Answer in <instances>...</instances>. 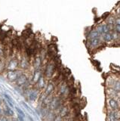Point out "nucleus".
I'll return each instance as SVG.
<instances>
[{
  "mask_svg": "<svg viewBox=\"0 0 120 121\" xmlns=\"http://www.w3.org/2000/svg\"><path fill=\"white\" fill-rule=\"evenodd\" d=\"M57 66H58L57 64H56L52 60H49V61L46 64L44 72H43L45 77L48 79H51V77H53V75L56 70V67H57Z\"/></svg>",
  "mask_w": 120,
  "mask_h": 121,
  "instance_id": "nucleus-1",
  "label": "nucleus"
},
{
  "mask_svg": "<svg viewBox=\"0 0 120 121\" xmlns=\"http://www.w3.org/2000/svg\"><path fill=\"white\" fill-rule=\"evenodd\" d=\"M19 67V59L16 57L11 58L6 64L7 70H17Z\"/></svg>",
  "mask_w": 120,
  "mask_h": 121,
  "instance_id": "nucleus-2",
  "label": "nucleus"
},
{
  "mask_svg": "<svg viewBox=\"0 0 120 121\" xmlns=\"http://www.w3.org/2000/svg\"><path fill=\"white\" fill-rule=\"evenodd\" d=\"M39 95H40V91L39 89H37L36 88L33 89H29L27 91L28 100L29 101H36V100H38Z\"/></svg>",
  "mask_w": 120,
  "mask_h": 121,
  "instance_id": "nucleus-3",
  "label": "nucleus"
},
{
  "mask_svg": "<svg viewBox=\"0 0 120 121\" xmlns=\"http://www.w3.org/2000/svg\"><path fill=\"white\" fill-rule=\"evenodd\" d=\"M21 73V72L19 70H7L6 73V77L7 79L10 82H15Z\"/></svg>",
  "mask_w": 120,
  "mask_h": 121,
  "instance_id": "nucleus-4",
  "label": "nucleus"
},
{
  "mask_svg": "<svg viewBox=\"0 0 120 121\" xmlns=\"http://www.w3.org/2000/svg\"><path fill=\"white\" fill-rule=\"evenodd\" d=\"M29 67V58L28 57L24 55L23 56H21V59L19 60V68L21 70H27Z\"/></svg>",
  "mask_w": 120,
  "mask_h": 121,
  "instance_id": "nucleus-5",
  "label": "nucleus"
},
{
  "mask_svg": "<svg viewBox=\"0 0 120 121\" xmlns=\"http://www.w3.org/2000/svg\"><path fill=\"white\" fill-rule=\"evenodd\" d=\"M28 82V77L27 76L25 73H21L20 74V76L18 77V78L17 79V80L15 81V83L17 87H24V86H26Z\"/></svg>",
  "mask_w": 120,
  "mask_h": 121,
  "instance_id": "nucleus-6",
  "label": "nucleus"
},
{
  "mask_svg": "<svg viewBox=\"0 0 120 121\" xmlns=\"http://www.w3.org/2000/svg\"><path fill=\"white\" fill-rule=\"evenodd\" d=\"M54 89H55V84L53 81L51 80L47 83V85L46 86V88H45L43 92L46 94L47 96H48V95H52V93L54 92Z\"/></svg>",
  "mask_w": 120,
  "mask_h": 121,
  "instance_id": "nucleus-7",
  "label": "nucleus"
},
{
  "mask_svg": "<svg viewBox=\"0 0 120 121\" xmlns=\"http://www.w3.org/2000/svg\"><path fill=\"white\" fill-rule=\"evenodd\" d=\"M42 62L43 60L40 57V55H36L34 57V60H33V66L34 70H40L42 66Z\"/></svg>",
  "mask_w": 120,
  "mask_h": 121,
  "instance_id": "nucleus-8",
  "label": "nucleus"
},
{
  "mask_svg": "<svg viewBox=\"0 0 120 121\" xmlns=\"http://www.w3.org/2000/svg\"><path fill=\"white\" fill-rule=\"evenodd\" d=\"M43 74V72L42 70H34L33 73V75H32V78H31V81L33 84H36L38 82L39 79H40L41 76Z\"/></svg>",
  "mask_w": 120,
  "mask_h": 121,
  "instance_id": "nucleus-9",
  "label": "nucleus"
},
{
  "mask_svg": "<svg viewBox=\"0 0 120 121\" xmlns=\"http://www.w3.org/2000/svg\"><path fill=\"white\" fill-rule=\"evenodd\" d=\"M46 78L45 77L44 74H42L41 76L40 79H39L38 82L36 83V89H39V91H42V90H44L45 88H46Z\"/></svg>",
  "mask_w": 120,
  "mask_h": 121,
  "instance_id": "nucleus-10",
  "label": "nucleus"
},
{
  "mask_svg": "<svg viewBox=\"0 0 120 121\" xmlns=\"http://www.w3.org/2000/svg\"><path fill=\"white\" fill-rule=\"evenodd\" d=\"M69 114V108L67 106H62V107L60 108L59 111V116L61 117V118H65L66 117H67Z\"/></svg>",
  "mask_w": 120,
  "mask_h": 121,
  "instance_id": "nucleus-11",
  "label": "nucleus"
},
{
  "mask_svg": "<svg viewBox=\"0 0 120 121\" xmlns=\"http://www.w3.org/2000/svg\"><path fill=\"white\" fill-rule=\"evenodd\" d=\"M88 42V44H89L90 47L96 48L97 46H98L99 44L100 43V37H99V38H96V39H89Z\"/></svg>",
  "mask_w": 120,
  "mask_h": 121,
  "instance_id": "nucleus-12",
  "label": "nucleus"
},
{
  "mask_svg": "<svg viewBox=\"0 0 120 121\" xmlns=\"http://www.w3.org/2000/svg\"><path fill=\"white\" fill-rule=\"evenodd\" d=\"M108 103H109V104H110V107L112 108V110H113V111L118 110V108H119L118 102L116 101V100H115L114 98H110V99L108 100Z\"/></svg>",
  "mask_w": 120,
  "mask_h": 121,
  "instance_id": "nucleus-13",
  "label": "nucleus"
},
{
  "mask_svg": "<svg viewBox=\"0 0 120 121\" xmlns=\"http://www.w3.org/2000/svg\"><path fill=\"white\" fill-rule=\"evenodd\" d=\"M102 38L103 41L105 43H110L112 40V33L111 32H109V33H104L103 35L102 36Z\"/></svg>",
  "mask_w": 120,
  "mask_h": 121,
  "instance_id": "nucleus-14",
  "label": "nucleus"
},
{
  "mask_svg": "<svg viewBox=\"0 0 120 121\" xmlns=\"http://www.w3.org/2000/svg\"><path fill=\"white\" fill-rule=\"evenodd\" d=\"M5 69H6V64L3 58H0V73H2Z\"/></svg>",
  "mask_w": 120,
  "mask_h": 121,
  "instance_id": "nucleus-15",
  "label": "nucleus"
},
{
  "mask_svg": "<svg viewBox=\"0 0 120 121\" xmlns=\"http://www.w3.org/2000/svg\"><path fill=\"white\" fill-rule=\"evenodd\" d=\"M5 56V45L0 43V58H3Z\"/></svg>",
  "mask_w": 120,
  "mask_h": 121,
  "instance_id": "nucleus-16",
  "label": "nucleus"
},
{
  "mask_svg": "<svg viewBox=\"0 0 120 121\" xmlns=\"http://www.w3.org/2000/svg\"><path fill=\"white\" fill-rule=\"evenodd\" d=\"M14 108H15V110L17 111V114L21 115V117H23L24 118V117H25V113H24V112L23 111H22V109H21L20 108H18V107H15Z\"/></svg>",
  "mask_w": 120,
  "mask_h": 121,
  "instance_id": "nucleus-17",
  "label": "nucleus"
},
{
  "mask_svg": "<svg viewBox=\"0 0 120 121\" xmlns=\"http://www.w3.org/2000/svg\"><path fill=\"white\" fill-rule=\"evenodd\" d=\"M102 29H103V34L104 33H109L110 32V30H109V26L108 24H102Z\"/></svg>",
  "mask_w": 120,
  "mask_h": 121,
  "instance_id": "nucleus-18",
  "label": "nucleus"
},
{
  "mask_svg": "<svg viewBox=\"0 0 120 121\" xmlns=\"http://www.w3.org/2000/svg\"><path fill=\"white\" fill-rule=\"evenodd\" d=\"M112 33V40H117L119 39V36L120 35L119 33H117L116 32H113V33Z\"/></svg>",
  "mask_w": 120,
  "mask_h": 121,
  "instance_id": "nucleus-19",
  "label": "nucleus"
},
{
  "mask_svg": "<svg viewBox=\"0 0 120 121\" xmlns=\"http://www.w3.org/2000/svg\"><path fill=\"white\" fill-rule=\"evenodd\" d=\"M113 30H115V32H116L117 33L120 34V25H119V24H115Z\"/></svg>",
  "mask_w": 120,
  "mask_h": 121,
  "instance_id": "nucleus-20",
  "label": "nucleus"
},
{
  "mask_svg": "<svg viewBox=\"0 0 120 121\" xmlns=\"http://www.w3.org/2000/svg\"><path fill=\"white\" fill-rule=\"evenodd\" d=\"M52 121H63V118H61L59 115H56L55 117L54 118V120Z\"/></svg>",
  "mask_w": 120,
  "mask_h": 121,
  "instance_id": "nucleus-21",
  "label": "nucleus"
},
{
  "mask_svg": "<svg viewBox=\"0 0 120 121\" xmlns=\"http://www.w3.org/2000/svg\"><path fill=\"white\" fill-rule=\"evenodd\" d=\"M109 121H117L116 120L114 117H113V116L112 115V113H109Z\"/></svg>",
  "mask_w": 120,
  "mask_h": 121,
  "instance_id": "nucleus-22",
  "label": "nucleus"
},
{
  "mask_svg": "<svg viewBox=\"0 0 120 121\" xmlns=\"http://www.w3.org/2000/svg\"><path fill=\"white\" fill-rule=\"evenodd\" d=\"M0 121H9L8 117H6L5 116H2L0 117Z\"/></svg>",
  "mask_w": 120,
  "mask_h": 121,
  "instance_id": "nucleus-23",
  "label": "nucleus"
},
{
  "mask_svg": "<svg viewBox=\"0 0 120 121\" xmlns=\"http://www.w3.org/2000/svg\"><path fill=\"white\" fill-rule=\"evenodd\" d=\"M115 24H119V25H120V17L115 18Z\"/></svg>",
  "mask_w": 120,
  "mask_h": 121,
  "instance_id": "nucleus-24",
  "label": "nucleus"
},
{
  "mask_svg": "<svg viewBox=\"0 0 120 121\" xmlns=\"http://www.w3.org/2000/svg\"><path fill=\"white\" fill-rule=\"evenodd\" d=\"M17 120L18 121H24V118L23 117H21L19 114H17Z\"/></svg>",
  "mask_w": 120,
  "mask_h": 121,
  "instance_id": "nucleus-25",
  "label": "nucleus"
},
{
  "mask_svg": "<svg viewBox=\"0 0 120 121\" xmlns=\"http://www.w3.org/2000/svg\"><path fill=\"white\" fill-rule=\"evenodd\" d=\"M2 116H3V109L1 108V107H0V117Z\"/></svg>",
  "mask_w": 120,
  "mask_h": 121,
  "instance_id": "nucleus-26",
  "label": "nucleus"
},
{
  "mask_svg": "<svg viewBox=\"0 0 120 121\" xmlns=\"http://www.w3.org/2000/svg\"><path fill=\"white\" fill-rule=\"evenodd\" d=\"M1 104H2V99L0 98V106H1Z\"/></svg>",
  "mask_w": 120,
  "mask_h": 121,
  "instance_id": "nucleus-27",
  "label": "nucleus"
},
{
  "mask_svg": "<svg viewBox=\"0 0 120 121\" xmlns=\"http://www.w3.org/2000/svg\"><path fill=\"white\" fill-rule=\"evenodd\" d=\"M118 12H119V14H120V8H119V10H118Z\"/></svg>",
  "mask_w": 120,
  "mask_h": 121,
  "instance_id": "nucleus-28",
  "label": "nucleus"
},
{
  "mask_svg": "<svg viewBox=\"0 0 120 121\" xmlns=\"http://www.w3.org/2000/svg\"><path fill=\"white\" fill-rule=\"evenodd\" d=\"M119 39H120V36H119Z\"/></svg>",
  "mask_w": 120,
  "mask_h": 121,
  "instance_id": "nucleus-29",
  "label": "nucleus"
}]
</instances>
